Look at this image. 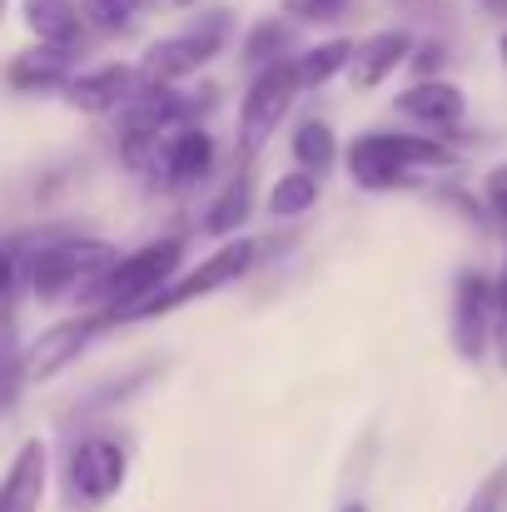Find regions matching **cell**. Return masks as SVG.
<instances>
[{
	"instance_id": "obj_1",
	"label": "cell",
	"mask_w": 507,
	"mask_h": 512,
	"mask_svg": "<svg viewBox=\"0 0 507 512\" xmlns=\"http://www.w3.org/2000/svg\"><path fill=\"white\" fill-rule=\"evenodd\" d=\"M15 269L25 274V284L35 289L40 304L70 299V294H95V284L115 269V254L95 239H50L35 244L25 254H15Z\"/></svg>"
},
{
	"instance_id": "obj_2",
	"label": "cell",
	"mask_w": 507,
	"mask_h": 512,
	"mask_svg": "<svg viewBox=\"0 0 507 512\" xmlns=\"http://www.w3.org/2000/svg\"><path fill=\"white\" fill-rule=\"evenodd\" d=\"M184 259V239H155L135 249L130 259H115V269L95 284L90 304H100L105 324H125L140 304H150L165 284H174V269Z\"/></svg>"
},
{
	"instance_id": "obj_3",
	"label": "cell",
	"mask_w": 507,
	"mask_h": 512,
	"mask_svg": "<svg viewBox=\"0 0 507 512\" xmlns=\"http://www.w3.org/2000/svg\"><path fill=\"white\" fill-rule=\"evenodd\" d=\"M438 165H453V150L408 130H378L348 145V174L358 189H393L408 179V170H438Z\"/></svg>"
},
{
	"instance_id": "obj_4",
	"label": "cell",
	"mask_w": 507,
	"mask_h": 512,
	"mask_svg": "<svg viewBox=\"0 0 507 512\" xmlns=\"http://www.w3.org/2000/svg\"><path fill=\"white\" fill-rule=\"evenodd\" d=\"M125 473H130V458H125L120 438H110V433L75 438L65 453V503L75 512L105 508L125 488Z\"/></svg>"
},
{
	"instance_id": "obj_5",
	"label": "cell",
	"mask_w": 507,
	"mask_h": 512,
	"mask_svg": "<svg viewBox=\"0 0 507 512\" xmlns=\"http://www.w3.org/2000/svg\"><path fill=\"white\" fill-rule=\"evenodd\" d=\"M294 95H299L294 60L269 65V70H259V75L249 80L244 105H239V150H244V155H259V150L269 145V135H274V130H279V120L289 115Z\"/></svg>"
},
{
	"instance_id": "obj_6",
	"label": "cell",
	"mask_w": 507,
	"mask_h": 512,
	"mask_svg": "<svg viewBox=\"0 0 507 512\" xmlns=\"http://www.w3.org/2000/svg\"><path fill=\"white\" fill-rule=\"evenodd\" d=\"M249 264H254V244L234 239V244L214 249L194 274H184V279L165 284V289H160L150 304H140L130 319H160V314H174V309H184V304H194V299H209L214 289H224V284L244 279V274H249ZM130 319H125V324H130Z\"/></svg>"
},
{
	"instance_id": "obj_7",
	"label": "cell",
	"mask_w": 507,
	"mask_h": 512,
	"mask_svg": "<svg viewBox=\"0 0 507 512\" xmlns=\"http://www.w3.org/2000/svg\"><path fill=\"white\" fill-rule=\"evenodd\" d=\"M224 35H229V15L214 10V15L194 20L184 35H169L160 45H150V55H145V65H140L145 85H174V80L194 75L204 60H214V55L224 50Z\"/></svg>"
},
{
	"instance_id": "obj_8",
	"label": "cell",
	"mask_w": 507,
	"mask_h": 512,
	"mask_svg": "<svg viewBox=\"0 0 507 512\" xmlns=\"http://www.w3.org/2000/svg\"><path fill=\"white\" fill-rule=\"evenodd\" d=\"M488 343H493V284L468 269L453 289V348L468 363H478Z\"/></svg>"
},
{
	"instance_id": "obj_9",
	"label": "cell",
	"mask_w": 507,
	"mask_h": 512,
	"mask_svg": "<svg viewBox=\"0 0 507 512\" xmlns=\"http://www.w3.org/2000/svg\"><path fill=\"white\" fill-rule=\"evenodd\" d=\"M140 90H145V75H140L135 65H100V70L70 75L65 100H70L75 110H85V115H105V110L130 105Z\"/></svg>"
},
{
	"instance_id": "obj_10",
	"label": "cell",
	"mask_w": 507,
	"mask_h": 512,
	"mask_svg": "<svg viewBox=\"0 0 507 512\" xmlns=\"http://www.w3.org/2000/svg\"><path fill=\"white\" fill-rule=\"evenodd\" d=\"M45 478H50V453L40 438H30L0 478V512H40Z\"/></svg>"
},
{
	"instance_id": "obj_11",
	"label": "cell",
	"mask_w": 507,
	"mask_h": 512,
	"mask_svg": "<svg viewBox=\"0 0 507 512\" xmlns=\"http://www.w3.org/2000/svg\"><path fill=\"white\" fill-rule=\"evenodd\" d=\"M393 110L408 115V120H418V125H428V130H453V125L463 120L468 100H463V90L448 85V80H418L413 90H403V95L393 100Z\"/></svg>"
},
{
	"instance_id": "obj_12",
	"label": "cell",
	"mask_w": 507,
	"mask_h": 512,
	"mask_svg": "<svg viewBox=\"0 0 507 512\" xmlns=\"http://www.w3.org/2000/svg\"><path fill=\"white\" fill-rule=\"evenodd\" d=\"M105 329V319L100 314H90V319H75V324H60V329H45V339L30 348V358H25V378H50V373H60L70 358H80V348L95 339Z\"/></svg>"
},
{
	"instance_id": "obj_13",
	"label": "cell",
	"mask_w": 507,
	"mask_h": 512,
	"mask_svg": "<svg viewBox=\"0 0 507 512\" xmlns=\"http://www.w3.org/2000/svg\"><path fill=\"white\" fill-rule=\"evenodd\" d=\"M214 165V140H209V130H199V125H184V130H174L165 145V165H160V184L169 189H189V184H199L204 174Z\"/></svg>"
},
{
	"instance_id": "obj_14",
	"label": "cell",
	"mask_w": 507,
	"mask_h": 512,
	"mask_svg": "<svg viewBox=\"0 0 507 512\" xmlns=\"http://www.w3.org/2000/svg\"><path fill=\"white\" fill-rule=\"evenodd\" d=\"M408 50H413V35H408V30H378V35H368V40L353 50V65H348L353 85H358V90L383 85V80L408 60Z\"/></svg>"
},
{
	"instance_id": "obj_15",
	"label": "cell",
	"mask_w": 507,
	"mask_h": 512,
	"mask_svg": "<svg viewBox=\"0 0 507 512\" xmlns=\"http://www.w3.org/2000/svg\"><path fill=\"white\" fill-rule=\"evenodd\" d=\"M25 25L40 35V45L75 55V45L85 40V15L80 0H25Z\"/></svg>"
},
{
	"instance_id": "obj_16",
	"label": "cell",
	"mask_w": 507,
	"mask_h": 512,
	"mask_svg": "<svg viewBox=\"0 0 507 512\" xmlns=\"http://www.w3.org/2000/svg\"><path fill=\"white\" fill-rule=\"evenodd\" d=\"M20 388H25V348H20V329H15V309L5 299L0 304V418L15 413Z\"/></svg>"
},
{
	"instance_id": "obj_17",
	"label": "cell",
	"mask_w": 507,
	"mask_h": 512,
	"mask_svg": "<svg viewBox=\"0 0 507 512\" xmlns=\"http://www.w3.org/2000/svg\"><path fill=\"white\" fill-rule=\"evenodd\" d=\"M10 85L15 90H50V85H70V55L65 50H25L10 65Z\"/></svg>"
},
{
	"instance_id": "obj_18",
	"label": "cell",
	"mask_w": 507,
	"mask_h": 512,
	"mask_svg": "<svg viewBox=\"0 0 507 512\" xmlns=\"http://www.w3.org/2000/svg\"><path fill=\"white\" fill-rule=\"evenodd\" d=\"M353 50H358V45H348V40H329V45H319V50H304V55L294 60L299 90H314V85L334 80L338 70H348V65H353Z\"/></svg>"
},
{
	"instance_id": "obj_19",
	"label": "cell",
	"mask_w": 507,
	"mask_h": 512,
	"mask_svg": "<svg viewBox=\"0 0 507 512\" xmlns=\"http://www.w3.org/2000/svg\"><path fill=\"white\" fill-rule=\"evenodd\" d=\"M294 160H299V170L304 174H319L329 170L338 160V140H334V130L324 125V120H309V125H299L294 130Z\"/></svg>"
},
{
	"instance_id": "obj_20",
	"label": "cell",
	"mask_w": 507,
	"mask_h": 512,
	"mask_svg": "<svg viewBox=\"0 0 507 512\" xmlns=\"http://www.w3.org/2000/svg\"><path fill=\"white\" fill-rule=\"evenodd\" d=\"M314 199H319V179L304 170L284 174L274 189H269V209H274V219H299L304 209H314Z\"/></svg>"
},
{
	"instance_id": "obj_21",
	"label": "cell",
	"mask_w": 507,
	"mask_h": 512,
	"mask_svg": "<svg viewBox=\"0 0 507 512\" xmlns=\"http://www.w3.org/2000/svg\"><path fill=\"white\" fill-rule=\"evenodd\" d=\"M284 45H289V30H284L279 20L254 25V30H249V40H244V60H249V70L259 75V70H269V65H284V60H289V55H284Z\"/></svg>"
},
{
	"instance_id": "obj_22",
	"label": "cell",
	"mask_w": 507,
	"mask_h": 512,
	"mask_svg": "<svg viewBox=\"0 0 507 512\" xmlns=\"http://www.w3.org/2000/svg\"><path fill=\"white\" fill-rule=\"evenodd\" d=\"M249 219V179L239 174L214 204H209V214H204V229L209 234H234L239 224Z\"/></svg>"
},
{
	"instance_id": "obj_23",
	"label": "cell",
	"mask_w": 507,
	"mask_h": 512,
	"mask_svg": "<svg viewBox=\"0 0 507 512\" xmlns=\"http://www.w3.org/2000/svg\"><path fill=\"white\" fill-rule=\"evenodd\" d=\"M135 10H140V0H80V15L100 30H125L135 20Z\"/></svg>"
},
{
	"instance_id": "obj_24",
	"label": "cell",
	"mask_w": 507,
	"mask_h": 512,
	"mask_svg": "<svg viewBox=\"0 0 507 512\" xmlns=\"http://www.w3.org/2000/svg\"><path fill=\"white\" fill-rule=\"evenodd\" d=\"M284 10L294 20H309V25H334L353 10V0H284Z\"/></svg>"
},
{
	"instance_id": "obj_25",
	"label": "cell",
	"mask_w": 507,
	"mask_h": 512,
	"mask_svg": "<svg viewBox=\"0 0 507 512\" xmlns=\"http://www.w3.org/2000/svg\"><path fill=\"white\" fill-rule=\"evenodd\" d=\"M503 498H507V468H498V473H488L478 483V493L468 498L463 512H503Z\"/></svg>"
},
{
	"instance_id": "obj_26",
	"label": "cell",
	"mask_w": 507,
	"mask_h": 512,
	"mask_svg": "<svg viewBox=\"0 0 507 512\" xmlns=\"http://www.w3.org/2000/svg\"><path fill=\"white\" fill-rule=\"evenodd\" d=\"M483 194H488V209L507 224V165H498V170L483 179Z\"/></svg>"
},
{
	"instance_id": "obj_27",
	"label": "cell",
	"mask_w": 507,
	"mask_h": 512,
	"mask_svg": "<svg viewBox=\"0 0 507 512\" xmlns=\"http://www.w3.org/2000/svg\"><path fill=\"white\" fill-rule=\"evenodd\" d=\"M15 279H20V269H15V254H10V249H0V304L10 299Z\"/></svg>"
},
{
	"instance_id": "obj_28",
	"label": "cell",
	"mask_w": 507,
	"mask_h": 512,
	"mask_svg": "<svg viewBox=\"0 0 507 512\" xmlns=\"http://www.w3.org/2000/svg\"><path fill=\"white\" fill-rule=\"evenodd\" d=\"M493 309L507 319V259H503V274H498V284H493Z\"/></svg>"
},
{
	"instance_id": "obj_29",
	"label": "cell",
	"mask_w": 507,
	"mask_h": 512,
	"mask_svg": "<svg viewBox=\"0 0 507 512\" xmlns=\"http://www.w3.org/2000/svg\"><path fill=\"white\" fill-rule=\"evenodd\" d=\"M433 65H443V50H438V45H423V55H418V70H433Z\"/></svg>"
},
{
	"instance_id": "obj_30",
	"label": "cell",
	"mask_w": 507,
	"mask_h": 512,
	"mask_svg": "<svg viewBox=\"0 0 507 512\" xmlns=\"http://www.w3.org/2000/svg\"><path fill=\"white\" fill-rule=\"evenodd\" d=\"M343 512H368V508H363V503H348V508H343Z\"/></svg>"
},
{
	"instance_id": "obj_31",
	"label": "cell",
	"mask_w": 507,
	"mask_h": 512,
	"mask_svg": "<svg viewBox=\"0 0 507 512\" xmlns=\"http://www.w3.org/2000/svg\"><path fill=\"white\" fill-rule=\"evenodd\" d=\"M503 60H507V35H503Z\"/></svg>"
},
{
	"instance_id": "obj_32",
	"label": "cell",
	"mask_w": 507,
	"mask_h": 512,
	"mask_svg": "<svg viewBox=\"0 0 507 512\" xmlns=\"http://www.w3.org/2000/svg\"><path fill=\"white\" fill-rule=\"evenodd\" d=\"M0 10H5V0H0Z\"/></svg>"
},
{
	"instance_id": "obj_33",
	"label": "cell",
	"mask_w": 507,
	"mask_h": 512,
	"mask_svg": "<svg viewBox=\"0 0 507 512\" xmlns=\"http://www.w3.org/2000/svg\"><path fill=\"white\" fill-rule=\"evenodd\" d=\"M493 5H498V0H493Z\"/></svg>"
}]
</instances>
